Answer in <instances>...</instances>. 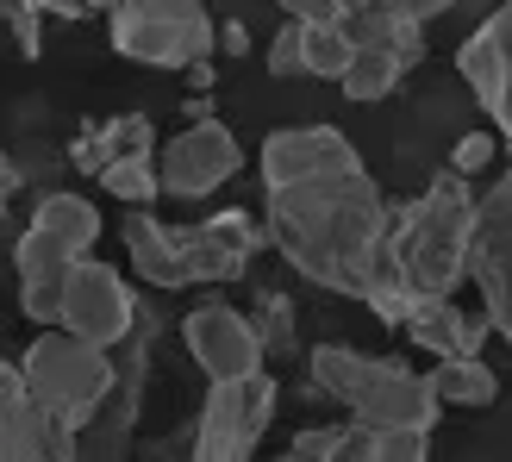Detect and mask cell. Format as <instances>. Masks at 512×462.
Listing matches in <instances>:
<instances>
[{"mask_svg":"<svg viewBox=\"0 0 512 462\" xmlns=\"http://www.w3.org/2000/svg\"><path fill=\"white\" fill-rule=\"evenodd\" d=\"M463 275L481 288V319L494 338H512V175H494L475 194Z\"/></svg>","mask_w":512,"mask_h":462,"instance_id":"10","label":"cell"},{"mask_svg":"<svg viewBox=\"0 0 512 462\" xmlns=\"http://www.w3.org/2000/svg\"><path fill=\"white\" fill-rule=\"evenodd\" d=\"M400 63L394 57H381V50H356V57H350V69L338 75V88L350 94V100H388L394 88H400Z\"/></svg>","mask_w":512,"mask_h":462,"instance_id":"23","label":"cell"},{"mask_svg":"<svg viewBox=\"0 0 512 462\" xmlns=\"http://www.w3.org/2000/svg\"><path fill=\"white\" fill-rule=\"evenodd\" d=\"M213 50H225V57H250V32L232 19V25H219L213 32Z\"/></svg>","mask_w":512,"mask_h":462,"instance_id":"30","label":"cell"},{"mask_svg":"<svg viewBox=\"0 0 512 462\" xmlns=\"http://www.w3.org/2000/svg\"><path fill=\"white\" fill-rule=\"evenodd\" d=\"M269 75H281V82H288V75H306V69H300V25H294V19L281 25L275 44H269Z\"/></svg>","mask_w":512,"mask_h":462,"instance_id":"28","label":"cell"},{"mask_svg":"<svg viewBox=\"0 0 512 462\" xmlns=\"http://www.w3.org/2000/svg\"><path fill=\"white\" fill-rule=\"evenodd\" d=\"M350 38L338 32V25H300V69L319 75V82H338V75L350 69Z\"/></svg>","mask_w":512,"mask_h":462,"instance_id":"21","label":"cell"},{"mask_svg":"<svg viewBox=\"0 0 512 462\" xmlns=\"http://www.w3.org/2000/svg\"><path fill=\"white\" fill-rule=\"evenodd\" d=\"M0 13H7V25H13V38H19V50H25V57H38V50H44V13L38 7H25V0H7V7H0Z\"/></svg>","mask_w":512,"mask_h":462,"instance_id":"25","label":"cell"},{"mask_svg":"<svg viewBox=\"0 0 512 462\" xmlns=\"http://www.w3.org/2000/svg\"><path fill=\"white\" fill-rule=\"evenodd\" d=\"M107 38L125 63H144V69H188V63H207L219 57L213 50V13L200 0H119L107 13Z\"/></svg>","mask_w":512,"mask_h":462,"instance_id":"7","label":"cell"},{"mask_svg":"<svg viewBox=\"0 0 512 462\" xmlns=\"http://www.w3.org/2000/svg\"><path fill=\"white\" fill-rule=\"evenodd\" d=\"M94 182L107 188L113 200H125V207H150V200H163V188H157V157H119V163L100 169Z\"/></svg>","mask_w":512,"mask_h":462,"instance_id":"22","label":"cell"},{"mask_svg":"<svg viewBox=\"0 0 512 462\" xmlns=\"http://www.w3.org/2000/svg\"><path fill=\"white\" fill-rule=\"evenodd\" d=\"M119 157H157V125L150 113H113V119H94L82 138L69 144V163L82 175H100Z\"/></svg>","mask_w":512,"mask_h":462,"instance_id":"17","label":"cell"},{"mask_svg":"<svg viewBox=\"0 0 512 462\" xmlns=\"http://www.w3.org/2000/svg\"><path fill=\"white\" fill-rule=\"evenodd\" d=\"M275 400H281V388L269 369H256L244 381H213L207 406H200V425H194V444H188V462H250L275 419Z\"/></svg>","mask_w":512,"mask_h":462,"instance_id":"9","label":"cell"},{"mask_svg":"<svg viewBox=\"0 0 512 462\" xmlns=\"http://www.w3.org/2000/svg\"><path fill=\"white\" fill-rule=\"evenodd\" d=\"M500 163V138L494 132H463L450 144V175H463V182H475L481 169H494Z\"/></svg>","mask_w":512,"mask_h":462,"instance_id":"24","label":"cell"},{"mask_svg":"<svg viewBox=\"0 0 512 462\" xmlns=\"http://www.w3.org/2000/svg\"><path fill=\"white\" fill-rule=\"evenodd\" d=\"M263 250V219L250 207H225L200 225H163L157 213H125V256L150 288H200V281H244Z\"/></svg>","mask_w":512,"mask_h":462,"instance_id":"2","label":"cell"},{"mask_svg":"<svg viewBox=\"0 0 512 462\" xmlns=\"http://www.w3.org/2000/svg\"><path fill=\"white\" fill-rule=\"evenodd\" d=\"M150 462H169V456H150Z\"/></svg>","mask_w":512,"mask_h":462,"instance_id":"35","label":"cell"},{"mask_svg":"<svg viewBox=\"0 0 512 462\" xmlns=\"http://www.w3.org/2000/svg\"><path fill=\"white\" fill-rule=\"evenodd\" d=\"M338 32L350 38V50H381V57H394L400 69L425 63V25L406 19L394 7H381V0H369V7H350L338 19Z\"/></svg>","mask_w":512,"mask_h":462,"instance_id":"16","label":"cell"},{"mask_svg":"<svg viewBox=\"0 0 512 462\" xmlns=\"http://www.w3.org/2000/svg\"><path fill=\"white\" fill-rule=\"evenodd\" d=\"M182 338H188V356L207 369V381H244V375L263 369V350H256L250 319L238 306H225V300L194 306L182 319Z\"/></svg>","mask_w":512,"mask_h":462,"instance_id":"13","label":"cell"},{"mask_svg":"<svg viewBox=\"0 0 512 462\" xmlns=\"http://www.w3.org/2000/svg\"><path fill=\"white\" fill-rule=\"evenodd\" d=\"M75 7H82V13H113L119 0H75Z\"/></svg>","mask_w":512,"mask_h":462,"instance_id":"34","label":"cell"},{"mask_svg":"<svg viewBox=\"0 0 512 462\" xmlns=\"http://www.w3.org/2000/svg\"><path fill=\"white\" fill-rule=\"evenodd\" d=\"M381 7H394V13H406V19H438V13H450L456 7V0H381Z\"/></svg>","mask_w":512,"mask_h":462,"instance_id":"29","label":"cell"},{"mask_svg":"<svg viewBox=\"0 0 512 462\" xmlns=\"http://www.w3.org/2000/svg\"><path fill=\"white\" fill-rule=\"evenodd\" d=\"M188 88H194V94H213V88H219V63H213V57H207V63H188Z\"/></svg>","mask_w":512,"mask_h":462,"instance_id":"31","label":"cell"},{"mask_svg":"<svg viewBox=\"0 0 512 462\" xmlns=\"http://www.w3.org/2000/svg\"><path fill=\"white\" fill-rule=\"evenodd\" d=\"M100 238V213L82 194H44L32 225L19 231L13 244V269H19V313L32 325H57L63 306V281L82 263Z\"/></svg>","mask_w":512,"mask_h":462,"instance_id":"5","label":"cell"},{"mask_svg":"<svg viewBox=\"0 0 512 462\" xmlns=\"http://www.w3.org/2000/svg\"><path fill=\"white\" fill-rule=\"evenodd\" d=\"M263 244L281 250V263H294L313 288L363 300L381 325H394L413 313L406 288L388 269V194L369 182L363 157H338L300 182L263 188Z\"/></svg>","mask_w":512,"mask_h":462,"instance_id":"1","label":"cell"},{"mask_svg":"<svg viewBox=\"0 0 512 462\" xmlns=\"http://www.w3.org/2000/svg\"><path fill=\"white\" fill-rule=\"evenodd\" d=\"M306 394L338 400L350 413V425H363V431H413V438H431L444 419V406L425 388L419 369L394 363V356L344 350V344L306 350Z\"/></svg>","mask_w":512,"mask_h":462,"instance_id":"4","label":"cell"},{"mask_svg":"<svg viewBox=\"0 0 512 462\" xmlns=\"http://www.w3.org/2000/svg\"><path fill=\"white\" fill-rule=\"evenodd\" d=\"M369 462H425V438H413V431H375Z\"/></svg>","mask_w":512,"mask_h":462,"instance_id":"27","label":"cell"},{"mask_svg":"<svg viewBox=\"0 0 512 462\" xmlns=\"http://www.w3.org/2000/svg\"><path fill=\"white\" fill-rule=\"evenodd\" d=\"M475 188L463 175L438 169L419 200L394 207L388 219V269L406 288V300H450L463 288V250H469Z\"/></svg>","mask_w":512,"mask_h":462,"instance_id":"3","label":"cell"},{"mask_svg":"<svg viewBox=\"0 0 512 462\" xmlns=\"http://www.w3.org/2000/svg\"><path fill=\"white\" fill-rule=\"evenodd\" d=\"M456 69H463V82L475 88L481 113L494 119V138L512 132V107H506V69H512V7H494L488 19L475 25L456 50Z\"/></svg>","mask_w":512,"mask_h":462,"instance_id":"14","label":"cell"},{"mask_svg":"<svg viewBox=\"0 0 512 462\" xmlns=\"http://www.w3.org/2000/svg\"><path fill=\"white\" fill-rule=\"evenodd\" d=\"M132 325H138V294L119 281L113 263H94V256H82V263L69 269V281H63L57 331H69V338H82V344H94V350H119Z\"/></svg>","mask_w":512,"mask_h":462,"instance_id":"11","label":"cell"},{"mask_svg":"<svg viewBox=\"0 0 512 462\" xmlns=\"http://www.w3.org/2000/svg\"><path fill=\"white\" fill-rule=\"evenodd\" d=\"M400 331L413 338L425 356H438V363H463V356H481V344L494 338L488 319H481V306H456L450 300H413V313L400 319Z\"/></svg>","mask_w":512,"mask_h":462,"instance_id":"15","label":"cell"},{"mask_svg":"<svg viewBox=\"0 0 512 462\" xmlns=\"http://www.w3.org/2000/svg\"><path fill=\"white\" fill-rule=\"evenodd\" d=\"M150 356H157V319L138 306V325L125 331V344L113 350V388L94 406V419L75 431L82 438V462H125L138 438L144 388H150Z\"/></svg>","mask_w":512,"mask_h":462,"instance_id":"8","label":"cell"},{"mask_svg":"<svg viewBox=\"0 0 512 462\" xmlns=\"http://www.w3.org/2000/svg\"><path fill=\"white\" fill-rule=\"evenodd\" d=\"M38 444H44V462H82V438L44 413H38Z\"/></svg>","mask_w":512,"mask_h":462,"instance_id":"26","label":"cell"},{"mask_svg":"<svg viewBox=\"0 0 512 462\" xmlns=\"http://www.w3.org/2000/svg\"><path fill=\"white\" fill-rule=\"evenodd\" d=\"M250 331H256V350H263V363H275V356H294V350H300V331H294V300L269 288L263 300H256Z\"/></svg>","mask_w":512,"mask_h":462,"instance_id":"20","label":"cell"},{"mask_svg":"<svg viewBox=\"0 0 512 462\" xmlns=\"http://www.w3.org/2000/svg\"><path fill=\"white\" fill-rule=\"evenodd\" d=\"M0 462H44L38 444V406L25 400L19 369L0 356Z\"/></svg>","mask_w":512,"mask_h":462,"instance_id":"18","label":"cell"},{"mask_svg":"<svg viewBox=\"0 0 512 462\" xmlns=\"http://www.w3.org/2000/svg\"><path fill=\"white\" fill-rule=\"evenodd\" d=\"M19 182H25V175H19V163L7 157V150H0V207H7V200L19 194Z\"/></svg>","mask_w":512,"mask_h":462,"instance_id":"32","label":"cell"},{"mask_svg":"<svg viewBox=\"0 0 512 462\" xmlns=\"http://www.w3.org/2000/svg\"><path fill=\"white\" fill-rule=\"evenodd\" d=\"M425 388L438 394V406H494L500 400V381L481 356H463V363H438L425 375Z\"/></svg>","mask_w":512,"mask_h":462,"instance_id":"19","label":"cell"},{"mask_svg":"<svg viewBox=\"0 0 512 462\" xmlns=\"http://www.w3.org/2000/svg\"><path fill=\"white\" fill-rule=\"evenodd\" d=\"M238 169H244V144L219 119H194L188 132H175L157 150V188L169 200H200V194L225 188Z\"/></svg>","mask_w":512,"mask_h":462,"instance_id":"12","label":"cell"},{"mask_svg":"<svg viewBox=\"0 0 512 462\" xmlns=\"http://www.w3.org/2000/svg\"><path fill=\"white\" fill-rule=\"evenodd\" d=\"M19 388L44 419H57L69 431H82L94 419V406L113 388V350H94L69 331H44V338L19 356Z\"/></svg>","mask_w":512,"mask_h":462,"instance_id":"6","label":"cell"},{"mask_svg":"<svg viewBox=\"0 0 512 462\" xmlns=\"http://www.w3.org/2000/svg\"><path fill=\"white\" fill-rule=\"evenodd\" d=\"M182 113H188V119H213V100H207V94H188Z\"/></svg>","mask_w":512,"mask_h":462,"instance_id":"33","label":"cell"}]
</instances>
